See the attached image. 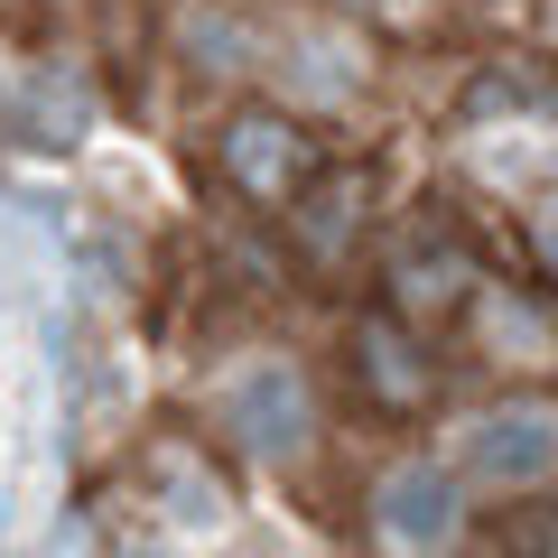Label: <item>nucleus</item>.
Returning <instances> with one entry per match:
<instances>
[{"label":"nucleus","instance_id":"f257e3e1","mask_svg":"<svg viewBox=\"0 0 558 558\" xmlns=\"http://www.w3.org/2000/svg\"><path fill=\"white\" fill-rule=\"evenodd\" d=\"M465 475L502 484V494L558 475V410L549 400H502V410H484L475 428H465Z\"/></svg>","mask_w":558,"mask_h":558},{"label":"nucleus","instance_id":"f03ea898","mask_svg":"<svg viewBox=\"0 0 558 558\" xmlns=\"http://www.w3.org/2000/svg\"><path fill=\"white\" fill-rule=\"evenodd\" d=\"M223 428H233V447H252V457H299L307 428H317V400H307V381L289 373V363H252V373H233V391H223Z\"/></svg>","mask_w":558,"mask_h":558},{"label":"nucleus","instance_id":"7ed1b4c3","mask_svg":"<svg viewBox=\"0 0 558 558\" xmlns=\"http://www.w3.org/2000/svg\"><path fill=\"white\" fill-rule=\"evenodd\" d=\"M373 521H381V539H391V549H410V558L447 549V539H457V521H465L457 475H447V465H391V475H381V494H373Z\"/></svg>","mask_w":558,"mask_h":558},{"label":"nucleus","instance_id":"20e7f679","mask_svg":"<svg viewBox=\"0 0 558 558\" xmlns=\"http://www.w3.org/2000/svg\"><path fill=\"white\" fill-rule=\"evenodd\" d=\"M223 168H233V186H252V196H299L307 186V131L289 112H242L233 131H223Z\"/></svg>","mask_w":558,"mask_h":558},{"label":"nucleus","instance_id":"39448f33","mask_svg":"<svg viewBox=\"0 0 558 558\" xmlns=\"http://www.w3.org/2000/svg\"><path fill=\"white\" fill-rule=\"evenodd\" d=\"M149 494H159V512L186 521V531H215V521H223V484L205 475V465H186V457H159V465H149Z\"/></svg>","mask_w":558,"mask_h":558},{"label":"nucleus","instance_id":"423d86ee","mask_svg":"<svg viewBox=\"0 0 558 558\" xmlns=\"http://www.w3.org/2000/svg\"><path fill=\"white\" fill-rule=\"evenodd\" d=\"M363 381H381V400H418V354L391 326H363Z\"/></svg>","mask_w":558,"mask_h":558},{"label":"nucleus","instance_id":"0eeeda50","mask_svg":"<svg viewBox=\"0 0 558 558\" xmlns=\"http://www.w3.org/2000/svg\"><path fill=\"white\" fill-rule=\"evenodd\" d=\"M539 252L558 260V205H549V215H539Z\"/></svg>","mask_w":558,"mask_h":558}]
</instances>
